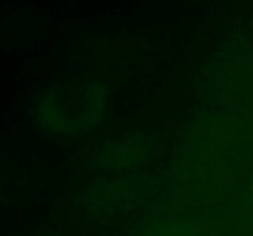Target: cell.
Returning a JSON list of instances; mask_svg holds the SVG:
<instances>
[{
    "label": "cell",
    "mask_w": 253,
    "mask_h": 236,
    "mask_svg": "<svg viewBox=\"0 0 253 236\" xmlns=\"http://www.w3.org/2000/svg\"><path fill=\"white\" fill-rule=\"evenodd\" d=\"M106 96L93 84H62L47 91L37 103L42 131L54 136H77L98 123Z\"/></svg>",
    "instance_id": "6da1fadb"
}]
</instances>
